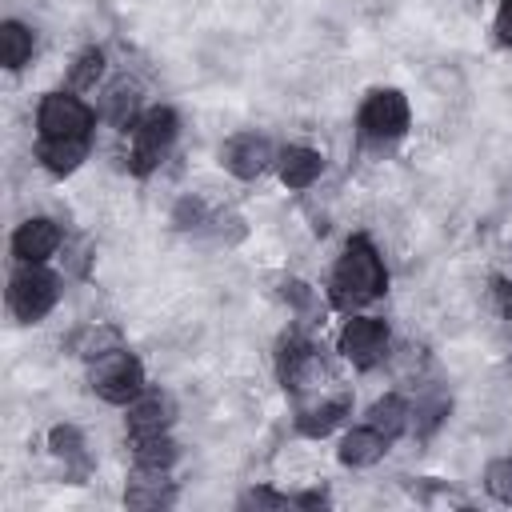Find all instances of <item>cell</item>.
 Segmentation results:
<instances>
[{"label": "cell", "instance_id": "1", "mask_svg": "<svg viewBox=\"0 0 512 512\" xmlns=\"http://www.w3.org/2000/svg\"><path fill=\"white\" fill-rule=\"evenodd\" d=\"M388 276H384V264H380V252L372 248L368 236H352L332 268V284H328V296L340 312H352L368 300H376L384 292Z\"/></svg>", "mask_w": 512, "mask_h": 512}, {"label": "cell", "instance_id": "2", "mask_svg": "<svg viewBox=\"0 0 512 512\" xmlns=\"http://www.w3.org/2000/svg\"><path fill=\"white\" fill-rule=\"evenodd\" d=\"M180 132V120L172 108H148L136 124H132V152H128V164L136 176H148L172 148Z\"/></svg>", "mask_w": 512, "mask_h": 512}, {"label": "cell", "instance_id": "3", "mask_svg": "<svg viewBox=\"0 0 512 512\" xmlns=\"http://www.w3.org/2000/svg\"><path fill=\"white\" fill-rule=\"evenodd\" d=\"M88 384H92V392H96L100 400H108V404H132V400L144 392V364H140L132 352L116 348V352L92 360Z\"/></svg>", "mask_w": 512, "mask_h": 512}, {"label": "cell", "instance_id": "4", "mask_svg": "<svg viewBox=\"0 0 512 512\" xmlns=\"http://www.w3.org/2000/svg\"><path fill=\"white\" fill-rule=\"evenodd\" d=\"M92 108L72 92H48L36 112L40 140H88L92 136Z\"/></svg>", "mask_w": 512, "mask_h": 512}, {"label": "cell", "instance_id": "5", "mask_svg": "<svg viewBox=\"0 0 512 512\" xmlns=\"http://www.w3.org/2000/svg\"><path fill=\"white\" fill-rule=\"evenodd\" d=\"M56 300H60V280L44 264H20V272L8 284V308L24 324H36L40 316L52 312Z\"/></svg>", "mask_w": 512, "mask_h": 512}, {"label": "cell", "instance_id": "6", "mask_svg": "<svg viewBox=\"0 0 512 512\" xmlns=\"http://www.w3.org/2000/svg\"><path fill=\"white\" fill-rule=\"evenodd\" d=\"M408 120H412L408 100L396 88L368 92L364 104H360V116H356V124H360V132L368 140H396V136H404L408 132Z\"/></svg>", "mask_w": 512, "mask_h": 512}, {"label": "cell", "instance_id": "7", "mask_svg": "<svg viewBox=\"0 0 512 512\" xmlns=\"http://www.w3.org/2000/svg\"><path fill=\"white\" fill-rule=\"evenodd\" d=\"M340 352L352 368H372L388 352V328L376 316H348L340 328Z\"/></svg>", "mask_w": 512, "mask_h": 512}, {"label": "cell", "instance_id": "8", "mask_svg": "<svg viewBox=\"0 0 512 512\" xmlns=\"http://www.w3.org/2000/svg\"><path fill=\"white\" fill-rule=\"evenodd\" d=\"M276 372H280V384L292 388V392H304L312 388L320 376H324V364H320V352L312 340L304 336H284L280 340V352H276Z\"/></svg>", "mask_w": 512, "mask_h": 512}, {"label": "cell", "instance_id": "9", "mask_svg": "<svg viewBox=\"0 0 512 512\" xmlns=\"http://www.w3.org/2000/svg\"><path fill=\"white\" fill-rule=\"evenodd\" d=\"M60 248V228L48 216H32L12 232V256L20 264H44Z\"/></svg>", "mask_w": 512, "mask_h": 512}, {"label": "cell", "instance_id": "10", "mask_svg": "<svg viewBox=\"0 0 512 512\" xmlns=\"http://www.w3.org/2000/svg\"><path fill=\"white\" fill-rule=\"evenodd\" d=\"M176 420V404L168 392H140L132 404H128V436H160L168 432Z\"/></svg>", "mask_w": 512, "mask_h": 512}, {"label": "cell", "instance_id": "11", "mask_svg": "<svg viewBox=\"0 0 512 512\" xmlns=\"http://www.w3.org/2000/svg\"><path fill=\"white\" fill-rule=\"evenodd\" d=\"M268 164H272V144L264 136H256V132H240L224 148V168L232 176H240V180H256Z\"/></svg>", "mask_w": 512, "mask_h": 512}, {"label": "cell", "instance_id": "12", "mask_svg": "<svg viewBox=\"0 0 512 512\" xmlns=\"http://www.w3.org/2000/svg\"><path fill=\"white\" fill-rule=\"evenodd\" d=\"M348 412H352V396H348V392L320 396V400H312V404H300V412H296V428H300L304 436L320 440V436H328Z\"/></svg>", "mask_w": 512, "mask_h": 512}, {"label": "cell", "instance_id": "13", "mask_svg": "<svg viewBox=\"0 0 512 512\" xmlns=\"http://www.w3.org/2000/svg\"><path fill=\"white\" fill-rule=\"evenodd\" d=\"M388 444L392 440L384 432H376L372 424H360V428H352L340 440V464H348V468H372L376 460H384Z\"/></svg>", "mask_w": 512, "mask_h": 512}, {"label": "cell", "instance_id": "14", "mask_svg": "<svg viewBox=\"0 0 512 512\" xmlns=\"http://www.w3.org/2000/svg\"><path fill=\"white\" fill-rule=\"evenodd\" d=\"M276 164H280V180L288 188H312L316 176L324 172V156L316 148H304V144H288Z\"/></svg>", "mask_w": 512, "mask_h": 512}, {"label": "cell", "instance_id": "15", "mask_svg": "<svg viewBox=\"0 0 512 512\" xmlns=\"http://www.w3.org/2000/svg\"><path fill=\"white\" fill-rule=\"evenodd\" d=\"M172 500H176L172 480H164V472H152V468H136V476L124 488V504L128 508H164Z\"/></svg>", "mask_w": 512, "mask_h": 512}, {"label": "cell", "instance_id": "16", "mask_svg": "<svg viewBox=\"0 0 512 512\" xmlns=\"http://www.w3.org/2000/svg\"><path fill=\"white\" fill-rule=\"evenodd\" d=\"M68 348L80 356V360H100V356H108V352H116V348H124L120 344V328H112V324H84L72 340H68Z\"/></svg>", "mask_w": 512, "mask_h": 512}, {"label": "cell", "instance_id": "17", "mask_svg": "<svg viewBox=\"0 0 512 512\" xmlns=\"http://www.w3.org/2000/svg\"><path fill=\"white\" fill-rule=\"evenodd\" d=\"M36 156H40V164H44L48 172L68 176V172H76L80 160L88 156V140H40Z\"/></svg>", "mask_w": 512, "mask_h": 512}, {"label": "cell", "instance_id": "18", "mask_svg": "<svg viewBox=\"0 0 512 512\" xmlns=\"http://www.w3.org/2000/svg\"><path fill=\"white\" fill-rule=\"evenodd\" d=\"M368 424H372L376 432H384L388 440H396V436L408 432V424H412V408L404 404V396H380V400L368 408Z\"/></svg>", "mask_w": 512, "mask_h": 512}, {"label": "cell", "instance_id": "19", "mask_svg": "<svg viewBox=\"0 0 512 512\" xmlns=\"http://www.w3.org/2000/svg\"><path fill=\"white\" fill-rule=\"evenodd\" d=\"M132 460H136V468L168 472L172 460H176V444L168 440V432H160V436H136L132 440Z\"/></svg>", "mask_w": 512, "mask_h": 512}, {"label": "cell", "instance_id": "20", "mask_svg": "<svg viewBox=\"0 0 512 512\" xmlns=\"http://www.w3.org/2000/svg\"><path fill=\"white\" fill-rule=\"evenodd\" d=\"M28 56H32V32L20 20H4L0 24V60H4V68L16 72Z\"/></svg>", "mask_w": 512, "mask_h": 512}, {"label": "cell", "instance_id": "21", "mask_svg": "<svg viewBox=\"0 0 512 512\" xmlns=\"http://www.w3.org/2000/svg\"><path fill=\"white\" fill-rule=\"evenodd\" d=\"M136 108H140V96H136L132 84H116V88L104 96V116H108L116 128H132V124L140 120Z\"/></svg>", "mask_w": 512, "mask_h": 512}, {"label": "cell", "instance_id": "22", "mask_svg": "<svg viewBox=\"0 0 512 512\" xmlns=\"http://www.w3.org/2000/svg\"><path fill=\"white\" fill-rule=\"evenodd\" d=\"M208 220H212V208L200 200V196H180L176 200V208H172V224L180 228V232H196V228H208Z\"/></svg>", "mask_w": 512, "mask_h": 512}, {"label": "cell", "instance_id": "23", "mask_svg": "<svg viewBox=\"0 0 512 512\" xmlns=\"http://www.w3.org/2000/svg\"><path fill=\"white\" fill-rule=\"evenodd\" d=\"M100 72H104V52H100V48H88V52L76 56V64H72V72H68V84H72L76 92H88V88H96Z\"/></svg>", "mask_w": 512, "mask_h": 512}, {"label": "cell", "instance_id": "24", "mask_svg": "<svg viewBox=\"0 0 512 512\" xmlns=\"http://www.w3.org/2000/svg\"><path fill=\"white\" fill-rule=\"evenodd\" d=\"M48 444H52V452H56L60 460L88 464V456H84V436H80L76 424H56V428L48 432Z\"/></svg>", "mask_w": 512, "mask_h": 512}, {"label": "cell", "instance_id": "25", "mask_svg": "<svg viewBox=\"0 0 512 512\" xmlns=\"http://www.w3.org/2000/svg\"><path fill=\"white\" fill-rule=\"evenodd\" d=\"M484 488H488L492 500L512 504V456H500L484 468Z\"/></svg>", "mask_w": 512, "mask_h": 512}, {"label": "cell", "instance_id": "26", "mask_svg": "<svg viewBox=\"0 0 512 512\" xmlns=\"http://www.w3.org/2000/svg\"><path fill=\"white\" fill-rule=\"evenodd\" d=\"M280 296L296 308V312H312L316 308V292L304 280H280Z\"/></svg>", "mask_w": 512, "mask_h": 512}, {"label": "cell", "instance_id": "27", "mask_svg": "<svg viewBox=\"0 0 512 512\" xmlns=\"http://www.w3.org/2000/svg\"><path fill=\"white\" fill-rule=\"evenodd\" d=\"M240 504H244V508H252V504H256V508H288L292 496H280V492H268V488H252Z\"/></svg>", "mask_w": 512, "mask_h": 512}, {"label": "cell", "instance_id": "28", "mask_svg": "<svg viewBox=\"0 0 512 512\" xmlns=\"http://www.w3.org/2000/svg\"><path fill=\"white\" fill-rule=\"evenodd\" d=\"M496 32L504 44H512V0H500V12H496Z\"/></svg>", "mask_w": 512, "mask_h": 512}, {"label": "cell", "instance_id": "29", "mask_svg": "<svg viewBox=\"0 0 512 512\" xmlns=\"http://www.w3.org/2000/svg\"><path fill=\"white\" fill-rule=\"evenodd\" d=\"M500 304H504V316L512 320V280H500Z\"/></svg>", "mask_w": 512, "mask_h": 512}, {"label": "cell", "instance_id": "30", "mask_svg": "<svg viewBox=\"0 0 512 512\" xmlns=\"http://www.w3.org/2000/svg\"><path fill=\"white\" fill-rule=\"evenodd\" d=\"M508 260H512V244H508Z\"/></svg>", "mask_w": 512, "mask_h": 512}]
</instances>
